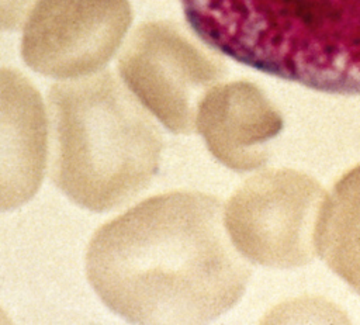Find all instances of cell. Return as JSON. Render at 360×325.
I'll use <instances>...</instances> for the list:
<instances>
[{
    "instance_id": "6da1fadb",
    "label": "cell",
    "mask_w": 360,
    "mask_h": 325,
    "mask_svg": "<svg viewBox=\"0 0 360 325\" xmlns=\"http://www.w3.org/2000/svg\"><path fill=\"white\" fill-rule=\"evenodd\" d=\"M221 201L201 191L149 197L93 235L87 279L134 324H204L231 310L250 277Z\"/></svg>"
},
{
    "instance_id": "7a4b0ae2",
    "label": "cell",
    "mask_w": 360,
    "mask_h": 325,
    "mask_svg": "<svg viewBox=\"0 0 360 325\" xmlns=\"http://www.w3.org/2000/svg\"><path fill=\"white\" fill-rule=\"evenodd\" d=\"M211 49L266 75L360 94V0H180Z\"/></svg>"
},
{
    "instance_id": "3957f363",
    "label": "cell",
    "mask_w": 360,
    "mask_h": 325,
    "mask_svg": "<svg viewBox=\"0 0 360 325\" xmlns=\"http://www.w3.org/2000/svg\"><path fill=\"white\" fill-rule=\"evenodd\" d=\"M149 114L111 72L53 84L48 125L55 186L94 212L136 197L158 173L162 153Z\"/></svg>"
},
{
    "instance_id": "277c9868",
    "label": "cell",
    "mask_w": 360,
    "mask_h": 325,
    "mask_svg": "<svg viewBox=\"0 0 360 325\" xmlns=\"http://www.w3.org/2000/svg\"><path fill=\"white\" fill-rule=\"evenodd\" d=\"M326 193L311 176L269 169L239 186L224 207L232 245L249 262L274 269L308 265Z\"/></svg>"
},
{
    "instance_id": "5b68a950",
    "label": "cell",
    "mask_w": 360,
    "mask_h": 325,
    "mask_svg": "<svg viewBox=\"0 0 360 325\" xmlns=\"http://www.w3.org/2000/svg\"><path fill=\"white\" fill-rule=\"evenodd\" d=\"M205 46L177 23L146 21L120 55L124 84L174 134L195 129L202 97L226 76L224 60Z\"/></svg>"
},
{
    "instance_id": "8992f818",
    "label": "cell",
    "mask_w": 360,
    "mask_h": 325,
    "mask_svg": "<svg viewBox=\"0 0 360 325\" xmlns=\"http://www.w3.org/2000/svg\"><path fill=\"white\" fill-rule=\"evenodd\" d=\"M131 23L129 0H41L24 25L21 56L48 77L90 76L115 55Z\"/></svg>"
},
{
    "instance_id": "52a82bcc",
    "label": "cell",
    "mask_w": 360,
    "mask_h": 325,
    "mask_svg": "<svg viewBox=\"0 0 360 325\" xmlns=\"http://www.w3.org/2000/svg\"><path fill=\"white\" fill-rule=\"evenodd\" d=\"M283 117L255 83H218L202 97L195 129L211 155L236 172L264 166L267 142L283 129Z\"/></svg>"
},
{
    "instance_id": "ba28073f",
    "label": "cell",
    "mask_w": 360,
    "mask_h": 325,
    "mask_svg": "<svg viewBox=\"0 0 360 325\" xmlns=\"http://www.w3.org/2000/svg\"><path fill=\"white\" fill-rule=\"evenodd\" d=\"M48 114L35 86L18 70L0 68V212L38 191L48 153Z\"/></svg>"
},
{
    "instance_id": "9c48e42d",
    "label": "cell",
    "mask_w": 360,
    "mask_h": 325,
    "mask_svg": "<svg viewBox=\"0 0 360 325\" xmlns=\"http://www.w3.org/2000/svg\"><path fill=\"white\" fill-rule=\"evenodd\" d=\"M318 256L360 295V165L326 194L316 234Z\"/></svg>"
},
{
    "instance_id": "30bf717a",
    "label": "cell",
    "mask_w": 360,
    "mask_h": 325,
    "mask_svg": "<svg viewBox=\"0 0 360 325\" xmlns=\"http://www.w3.org/2000/svg\"><path fill=\"white\" fill-rule=\"evenodd\" d=\"M41 0H0V31L24 28Z\"/></svg>"
}]
</instances>
